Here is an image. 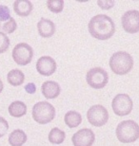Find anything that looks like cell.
<instances>
[{
  "mask_svg": "<svg viewBox=\"0 0 139 146\" xmlns=\"http://www.w3.org/2000/svg\"><path fill=\"white\" fill-rule=\"evenodd\" d=\"M89 33L97 40H108L115 33V25L112 19L106 14H97L89 23Z\"/></svg>",
  "mask_w": 139,
  "mask_h": 146,
  "instance_id": "cell-1",
  "label": "cell"
},
{
  "mask_svg": "<svg viewBox=\"0 0 139 146\" xmlns=\"http://www.w3.org/2000/svg\"><path fill=\"white\" fill-rule=\"evenodd\" d=\"M134 59L126 51H117L110 58V68L117 75H125L132 69Z\"/></svg>",
  "mask_w": 139,
  "mask_h": 146,
  "instance_id": "cell-2",
  "label": "cell"
},
{
  "mask_svg": "<svg viewBox=\"0 0 139 146\" xmlns=\"http://www.w3.org/2000/svg\"><path fill=\"white\" fill-rule=\"evenodd\" d=\"M115 133L117 139L122 143L134 142L139 138V125L132 119L123 121L117 125Z\"/></svg>",
  "mask_w": 139,
  "mask_h": 146,
  "instance_id": "cell-3",
  "label": "cell"
},
{
  "mask_svg": "<svg viewBox=\"0 0 139 146\" xmlns=\"http://www.w3.org/2000/svg\"><path fill=\"white\" fill-rule=\"evenodd\" d=\"M32 118L39 124H47L55 117L54 106L49 102H38L32 107Z\"/></svg>",
  "mask_w": 139,
  "mask_h": 146,
  "instance_id": "cell-4",
  "label": "cell"
},
{
  "mask_svg": "<svg viewBox=\"0 0 139 146\" xmlns=\"http://www.w3.org/2000/svg\"><path fill=\"white\" fill-rule=\"evenodd\" d=\"M86 81H87L89 86L93 87V88L101 89L108 84V72L102 68H93L87 72Z\"/></svg>",
  "mask_w": 139,
  "mask_h": 146,
  "instance_id": "cell-5",
  "label": "cell"
},
{
  "mask_svg": "<svg viewBox=\"0 0 139 146\" xmlns=\"http://www.w3.org/2000/svg\"><path fill=\"white\" fill-rule=\"evenodd\" d=\"M13 59L17 65L27 66L34 57V49L27 43H19L13 49Z\"/></svg>",
  "mask_w": 139,
  "mask_h": 146,
  "instance_id": "cell-6",
  "label": "cell"
},
{
  "mask_svg": "<svg viewBox=\"0 0 139 146\" xmlns=\"http://www.w3.org/2000/svg\"><path fill=\"white\" fill-rule=\"evenodd\" d=\"M112 110L115 115L123 117L129 115L132 112L134 103H132L131 97L128 94H117L112 100L111 103Z\"/></svg>",
  "mask_w": 139,
  "mask_h": 146,
  "instance_id": "cell-7",
  "label": "cell"
},
{
  "mask_svg": "<svg viewBox=\"0 0 139 146\" xmlns=\"http://www.w3.org/2000/svg\"><path fill=\"white\" fill-rule=\"evenodd\" d=\"M87 119L89 122L93 126H103L109 121V112L101 104H95L91 106L88 110Z\"/></svg>",
  "mask_w": 139,
  "mask_h": 146,
  "instance_id": "cell-8",
  "label": "cell"
},
{
  "mask_svg": "<svg viewBox=\"0 0 139 146\" xmlns=\"http://www.w3.org/2000/svg\"><path fill=\"white\" fill-rule=\"evenodd\" d=\"M121 23L124 31L128 33H136L139 31V11L132 10L122 15Z\"/></svg>",
  "mask_w": 139,
  "mask_h": 146,
  "instance_id": "cell-9",
  "label": "cell"
},
{
  "mask_svg": "<svg viewBox=\"0 0 139 146\" xmlns=\"http://www.w3.org/2000/svg\"><path fill=\"white\" fill-rule=\"evenodd\" d=\"M95 135L91 129L83 128L73 134L72 141L73 146H91L93 144Z\"/></svg>",
  "mask_w": 139,
  "mask_h": 146,
  "instance_id": "cell-10",
  "label": "cell"
},
{
  "mask_svg": "<svg viewBox=\"0 0 139 146\" xmlns=\"http://www.w3.org/2000/svg\"><path fill=\"white\" fill-rule=\"evenodd\" d=\"M57 65L54 58L50 56H41L36 62V70L43 76H51L56 70Z\"/></svg>",
  "mask_w": 139,
  "mask_h": 146,
  "instance_id": "cell-11",
  "label": "cell"
},
{
  "mask_svg": "<svg viewBox=\"0 0 139 146\" xmlns=\"http://www.w3.org/2000/svg\"><path fill=\"white\" fill-rule=\"evenodd\" d=\"M41 91H42L43 96L46 99L52 100L58 97L60 94L61 88L58 83L54 81H46L44 82L42 86H41Z\"/></svg>",
  "mask_w": 139,
  "mask_h": 146,
  "instance_id": "cell-12",
  "label": "cell"
},
{
  "mask_svg": "<svg viewBox=\"0 0 139 146\" xmlns=\"http://www.w3.org/2000/svg\"><path fill=\"white\" fill-rule=\"evenodd\" d=\"M37 30L40 36L44 38L52 37L55 33V25L54 23L50 19L41 18L37 23Z\"/></svg>",
  "mask_w": 139,
  "mask_h": 146,
  "instance_id": "cell-13",
  "label": "cell"
},
{
  "mask_svg": "<svg viewBox=\"0 0 139 146\" xmlns=\"http://www.w3.org/2000/svg\"><path fill=\"white\" fill-rule=\"evenodd\" d=\"M34 6L29 0H16L13 3V10L17 15L26 17L31 14Z\"/></svg>",
  "mask_w": 139,
  "mask_h": 146,
  "instance_id": "cell-14",
  "label": "cell"
},
{
  "mask_svg": "<svg viewBox=\"0 0 139 146\" xmlns=\"http://www.w3.org/2000/svg\"><path fill=\"white\" fill-rule=\"evenodd\" d=\"M8 110L11 117L20 118V117L26 115V113H27V106L21 101H15L9 106Z\"/></svg>",
  "mask_w": 139,
  "mask_h": 146,
  "instance_id": "cell-15",
  "label": "cell"
},
{
  "mask_svg": "<svg viewBox=\"0 0 139 146\" xmlns=\"http://www.w3.org/2000/svg\"><path fill=\"white\" fill-rule=\"evenodd\" d=\"M27 141V135L21 129H15L9 136V143L11 146H22Z\"/></svg>",
  "mask_w": 139,
  "mask_h": 146,
  "instance_id": "cell-16",
  "label": "cell"
},
{
  "mask_svg": "<svg viewBox=\"0 0 139 146\" xmlns=\"http://www.w3.org/2000/svg\"><path fill=\"white\" fill-rule=\"evenodd\" d=\"M65 123L67 124V126L70 128H75L77 127L79 124H81L82 122V116L79 114L77 111L71 110L68 111L66 115L64 117Z\"/></svg>",
  "mask_w": 139,
  "mask_h": 146,
  "instance_id": "cell-17",
  "label": "cell"
},
{
  "mask_svg": "<svg viewBox=\"0 0 139 146\" xmlns=\"http://www.w3.org/2000/svg\"><path fill=\"white\" fill-rule=\"evenodd\" d=\"M8 83L13 86H19L24 83L25 75L20 69H13L7 75Z\"/></svg>",
  "mask_w": 139,
  "mask_h": 146,
  "instance_id": "cell-18",
  "label": "cell"
},
{
  "mask_svg": "<svg viewBox=\"0 0 139 146\" xmlns=\"http://www.w3.org/2000/svg\"><path fill=\"white\" fill-rule=\"evenodd\" d=\"M66 139V134L64 131L54 127L49 133V141L52 144H61Z\"/></svg>",
  "mask_w": 139,
  "mask_h": 146,
  "instance_id": "cell-19",
  "label": "cell"
},
{
  "mask_svg": "<svg viewBox=\"0 0 139 146\" xmlns=\"http://www.w3.org/2000/svg\"><path fill=\"white\" fill-rule=\"evenodd\" d=\"M16 28L17 24L13 17H11L10 19L6 20V21H0V33L4 34L13 33L16 30Z\"/></svg>",
  "mask_w": 139,
  "mask_h": 146,
  "instance_id": "cell-20",
  "label": "cell"
},
{
  "mask_svg": "<svg viewBox=\"0 0 139 146\" xmlns=\"http://www.w3.org/2000/svg\"><path fill=\"white\" fill-rule=\"evenodd\" d=\"M47 7L52 13H59L63 11L64 1L63 0H48L47 1Z\"/></svg>",
  "mask_w": 139,
  "mask_h": 146,
  "instance_id": "cell-21",
  "label": "cell"
},
{
  "mask_svg": "<svg viewBox=\"0 0 139 146\" xmlns=\"http://www.w3.org/2000/svg\"><path fill=\"white\" fill-rule=\"evenodd\" d=\"M11 41L7 36V34H4L0 33V54L4 53L8 50L9 46H10Z\"/></svg>",
  "mask_w": 139,
  "mask_h": 146,
  "instance_id": "cell-22",
  "label": "cell"
},
{
  "mask_svg": "<svg viewBox=\"0 0 139 146\" xmlns=\"http://www.w3.org/2000/svg\"><path fill=\"white\" fill-rule=\"evenodd\" d=\"M11 17L10 9L5 5H0V21H6Z\"/></svg>",
  "mask_w": 139,
  "mask_h": 146,
  "instance_id": "cell-23",
  "label": "cell"
},
{
  "mask_svg": "<svg viewBox=\"0 0 139 146\" xmlns=\"http://www.w3.org/2000/svg\"><path fill=\"white\" fill-rule=\"evenodd\" d=\"M9 130V123L3 117H0V138L5 136Z\"/></svg>",
  "mask_w": 139,
  "mask_h": 146,
  "instance_id": "cell-24",
  "label": "cell"
},
{
  "mask_svg": "<svg viewBox=\"0 0 139 146\" xmlns=\"http://www.w3.org/2000/svg\"><path fill=\"white\" fill-rule=\"evenodd\" d=\"M97 4L103 10H110L114 6V1H112V0L111 1L110 0H98Z\"/></svg>",
  "mask_w": 139,
  "mask_h": 146,
  "instance_id": "cell-25",
  "label": "cell"
},
{
  "mask_svg": "<svg viewBox=\"0 0 139 146\" xmlns=\"http://www.w3.org/2000/svg\"><path fill=\"white\" fill-rule=\"evenodd\" d=\"M25 90L29 94H34L36 91V86L34 83H29L25 86Z\"/></svg>",
  "mask_w": 139,
  "mask_h": 146,
  "instance_id": "cell-26",
  "label": "cell"
},
{
  "mask_svg": "<svg viewBox=\"0 0 139 146\" xmlns=\"http://www.w3.org/2000/svg\"><path fill=\"white\" fill-rule=\"evenodd\" d=\"M3 88H4V84H3V82L1 81V79H0V93L2 92Z\"/></svg>",
  "mask_w": 139,
  "mask_h": 146,
  "instance_id": "cell-27",
  "label": "cell"
}]
</instances>
